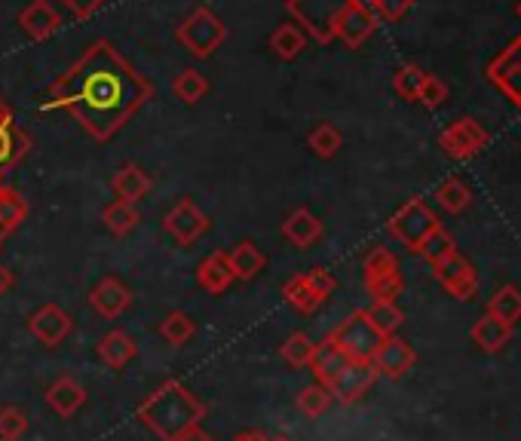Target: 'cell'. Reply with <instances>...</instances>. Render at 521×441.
<instances>
[{"instance_id": "obj_1", "label": "cell", "mask_w": 521, "mask_h": 441, "mask_svg": "<svg viewBox=\"0 0 521 441\" xmlns=\"http://www.w3.org/2000/svg\"><path fill=\"white\" fill-rule=\"evenodd\" d=\"M154 98V86L120 56L111 40H96L50 86L43 111H68L96 141H111Z\"/></svg>"}, {"instance_id": "obj_2", "label": "cell", "mask_w": 521, "mask_h": 441, "mask_svg": "<svg viewBox=\"0 0 521 441\" xmlns=\"http://www.w3.org/2000/svg\"><path fill=\"white\" fill-rule=\"evenodd\" d=\"M203 417H206V405L178 380L160 383L151 396L138 405L141 426H148L160 441H175L187 429L200 426Z\"/></svg>"}, {"instance_id": "obj_3", "label": "cell", "mask_w": 521, "mask_h": 441, "mask_svg": "<svg viewBox=\"0 0 521 441\" xmlns=\"http://www.w3.org/2000/svg\"><path fill=\"white\" fill-rule=\"evenodd\" d=\"M353 0H286V13L295 19V25L316 37L319 43L335 40V28L341 16L350 10Z\"/></svg>"}, {"instance_id": "obj_4", "label": "cell", "mask_w": 521, "mask_h": 441, "mask_svg": "<svg viewBox=\"0 0 521 441\" xmlns=\"http://www.w3.org/2000/svg\"><path fill=\"white\" fill-rule=\"evenodd\" d=\"M175 37L194 59H212L227 40V25L209 7H197L175 28Z\"/></svg>"}, {"instance_id": "obj_5", "label": "cell", "mask_w": 521, "mask_h": 441, "mask_svg": "<svg viewBox=\"0 0 521 441\" xmlns=\"http://www.w3.org/2000/svg\"><path fill=\"white\" fill-rule=\"evenodd\" d=\"M325 340L335 343V347H338L350 362H371L384 337L374 331V325L368 322L365 310H356L350 319H344Z\"/></svg>"}, {"instance_id": "obj_6", "label": "cell", "mask_w": 521, "mask_h": 441, "mask_svg": "<svg viewBox=\"0 0 521 441\" xmlns=\"http://www.w3.org/2000/svg\"><path fill=\"white\" fill-rule=\"evenodd\" d=\"M163 230L178 242V245H194L200 236L209 233V215L194 203V200H178L166 218H163Z\"/></svg>"}, {"instance_id": "obj_7", "label": "cell", "mask_w": 521, "mask_h": 441, "mask_svg": "<svg viewBox=\"0 0 521 441\" xmlns=\"http://www.w3.org/2000/svg\"><path fill=\"white\" fill-rule=\"evenodd\" d=\"M439 227V221H436V215L426 209L420 200H411L408 206H402L396 215H393V221H390V233L399 239V242H405L411 252H417L420 249V242L430 236L433 230Z\"/></svg>"}, {"instance_id": "obj_8", "label": "cell", "mask_w": 521, "mask_h": 441, "mask_svg": "<svg viewBox=\"0 0 521 441\" xmlns=\"http://www.w3.org/2000/svg\"><path fill=\"white\" fill-rule=\"evenodd\" d=\"M28 331L43 343V347H59V343L74 331V319L59 304H43L28 316Z\"/></svg>"}, {"instance_id": "obj_9", "label": "cell", "mask_w": 521, "mask_h": 441, "mask_svg": "<svg viewBox=\"0 0 521 441\" xmlns=\"http://www.w3.org/2000/svg\"><path fill=\"white\" fill-rule=\"evenodd\" d=\"M381 377L377 374V368L371 365V362H350L344 371H341V377L331 383V399L335 402H341V405H356L365 392L374 386V380Z\"/></svg>"}, {"instance_id": "obj_10", "label": "cell", "mask_w": 521, "mask_h": 441, "mask_svg": "<svg viewBox=\"0 0 521 441\" xmlns=\"http://www.w3.org/2000/svg\"><path fill=\"white\" fill-rule=\"evenodd\" d=\"M414 362H417V356H414V350L408 347V340H402V337H396V334L384 337L381 347H377V353H374V359H371V365L377 368V374L390 377V380L405 377V374L414 368Z\"/></svg>"}, {"instance_id": "obj_11", "label": "cell", "mask_w": 521, "mask_h": 441, "mask_svg": "<svg viewBox=\"0 0 521 441\" xmlns=\"http://www.w3.org/2000/svg\"><path fill=\"white\" fill-rule=\"evenodd\" d=\"M433 273L454 294V298H460V301H469L472 294L479 291V276H476V270H472V264L460 252H454L451 258H445L439 267H433Z\"/></svg>"}, {"instance_id": "obj_12", "label": "cell", "mask_w": 521, "mask_h": 441, "mask_svg": "<svg viewBox=\"0 0 521 441\" xmlns=\"http://www.w3.org/2000/svg\"><path fill=\"white\" fill-rule=\"evenodd\" d=\"M132 304V291L117 279V276H108L102 279L96 288L89 291V307L96 310L102 319H117L129 310Z\"/></svg>"}, {"instance_id": "obj_13", "label": "cell", "mask_w": 521, "mask_h": 441, "mask_svg": "<svg viewBox=\"0 0 521 441\" xmlns=\"http://www.w3.org/2000/svg\"><path fill=\"white\" fill-rule=\"evenodd\" d=\"M19 25L31 40L40 43V40H50L62 28V16L50 0H31V4L19 13Z\"/></svg>"}, {"instance_id": "obj_14", "label": "cell", "mask_w": 521, "mask_h": 441, "mask_svg": "<svg viewBox=\"0 0 521 441\" xmlns=\"http://www.w3.org/2000/svg\"><path fill=\"white\" fill-rule=\"evenodd\" d=\"M485 138L488 135H485V129L476 120H457L454 126H448L442 132V147H445L451 157L466 160V157H472L476 151H482Z\"/></svg>"}, {"instance_id": "obj_15", "label": "cell", "mask_w": 521, "mask_h": 441, "mask_svg": "<svg viewBox=\"0 0 521 441\" xmlns=\"http://www.w3.org/2000/svg\"><path fill=\"white\" fill-rule=\"evenodd\" d=\"M28 154H31V135L16 120L0 126V184H4V175L13 172Z\"/></svg>"}, {"instance_id": "obj_16", "label": "cell", "mask_w": 521, "mask_h": 441, "mask_svg": "<svg viewBox=\"0 0 521 441\" xmlns=\"http://www.w3.org/2000/svg\"><path fill=\"white\" fill-rule=\"evenodd\" d=\"M46 405H50L62 420H71L86 405V389L74 377H59L46 389Z\"/></svg>"}, {"instance_id": "obj_17", "label": "cell", "mask_w": 521, "mask_h": 441, "mask_svg": "<svg viewBox=\"0 0 521 441\" xmlns=\"http://www.w3.org/2000/svg\"><path fill=\"white\" fill-rule=\"evenodd\" d=\"M371 31H374V16H371V10H368L365 4H359V0H353L350 10L341 16V22H338V28H335V37L344 40L350 49H359V46L371 37Z\"/></svg>"}, {"instance_id": "obj_18", "label": "cell", "mask_w": 521, "mask_h": 441, "mask_svg": "<svg viewBox=\"0 0 521 441\" xmlns=\"http://www.w3.org/2000/svg\"><path fill=\"white\" fill-rule=\"evenodd\" d=\"M111 190L117 193V200H123V203H138V200H145L148 190H151V175L141 169L138 163H126V166H120L114 172Z\"/></svg>"}, {"instance_id": "obj_19", "label": "cell", "mask_w": 521, "mask_h": 441, "mask_svg": "<svg viewBox=\"0 0 521 441\" xmlns=\"http://www.w3.org/2000/svg\"><path fill=\"white\" fill-rule=\"evenodd\" d=\"M350 365V359L335 347V343H328V340H322V343H316V353H313V359H310V371H313V377H316V383H322L325 389H331V383H335L338 377H341V371Z\"/></svg>"}, {"instance_id": "obj_20", "label": "cell", "mask_w": 521, "mask_h": 441, "mask_svg": "<svg viewBox=\"0 0 521 441\" xmlns=\"http://www.w3.org/2000/svg\"><path fill=\"white\" fill-rule=\"evenodd\" d=\"M233 282H236V276L230 270L227 252H212L209 258L200 261V267H197V285L206 294H224Z\"/></svg>"}, {"instance_id": "obj_21", "label": "cell", "mask_w": 521, "mask_h": 441, "mask_svg": "<svg viewBox=\"0 0 521 441\" xmlns=\"http://www.w3.org/2000/svg\"><path fill=\"white\" fill-rule=\"evenodd\" d=\"M138 356V343L132 334L126 331H108L102 340H99V359L111 368V371H123L132 359Z\"/></svg>"}, {"instance_id": "obj_22", "label": "cell", "mask_w": 521, "mask_h": 441, "mask_svg": "<svg viewBox=\"0 0 521 441\" xmlns=\"http://www.w3.org/2000/svg\"><path fill=\"white\" fill-rule=\"evenodd\" d=\"M282 236H286L298 249H310L313 242L322 239V221L310 209H295L286 221H282Z\"/></svg>"}, {"instance_id": "obj_23", "label": "cell", "mask_w": 521, "mask_h": 441, "mask_svg": "<svg viewBox=\"0 0 521 441\" xmlns=\"http://www.w3.org/2000/svg\"><path fill=\"white\" fill-rule=\"evenodd\" d=\"M509 340H512V325L494 319L491 313H485L476 325H472V343H476L482 353H500V350H506Z\"/></svg>"}, {"instance_id": "obj_24", "label": "cell", "mask_w": 521, "mask_h": 441, "mask_svg": "<svg viewBox=\"0 0 521 441\" xmlns=\"http://www.w3.org/2000/svg\"><path fill=\"white\" fill-rule=\"evenodd\" d=\"M227 261H230V270H233V276H236V279H243V282L255 279V276H258V273L264 270V264H267L264 252L258 249V245H255L252 239H243V242H236L233 249L227 252Z\"/></svg>"}, {"instance_id": "obj_25", "label": "cell", "mask_w": 521, "mask_h": 441, "mask_svg": "<svg viewBox=\"0 0 521 441\" xmlns=\"http://www.w3.org/2000/svg\"><path fill=\"white\" fill-rule=\"evenodd\" d=\"M267 46H270V53H273L279 62H295V59L304 53V49H307V34H304L295 22H286V25H279V28L270 34Z\"/></svg>"}, {"instance_id": "obj_26", "label": "cell", "mask_w": 521, "mask_h": 441, "mask_svg": "<svg viewBox=\"0 0 521 441\" xmlns=\"http://www.w3.org/2000/svg\"><path fill=\"white\" fill-rule=\"evenodd\" d=\"M25 218H28V203L13 187H0V239L16 233Z\"/></svg>"}, {"instance_id": "obj_27", "label": "cell", "mask_w": 521, "mask_h": 441, "mask_svg": "<svg viewBox=\"0 0 521 441\" xmlns=\"http://www.w3.org/2000/svg\"><path fill=\"white\" fill-rule=\"evenodd\" d=\"M172 95L181 105H200L209 95V80L197 71V68H184L175 80H172Z\"/></svg>"}, {"instance_id": "obj_28", "label": "cell", "mask_w": 521, "mask_h": 441, "mask_svg": "<svg viewBox=\"0 0 521 441\" xmlns=\"http://www.w3.org/2000/svg\"><path fill=\"white\" fill-rule=\"evenodd\" d=\"M307 147L319 157V160H331V157H338V151L344 147V135L338 126H331V123H316L310 132H307Z\"/></svg>"}, {"instance_id": "obj_29", "label": "cell", "mask_w": 521, "mask_h": 441, "mask_svg": "<svg viewBox=\"0 0 521 441\" xmlns=\"http://www.w3.org/2000/svg\"><path fill=\"white\" fill-rule=\"evenodd\" d=\"M282 301H286L292 310H298V313H313V310H319V304H325L319 294L310 288V282H307V276H292L286 285H282Z\"/></svg>"}, {"instance_id": "obj_30", "label": "cell", "mask_w": 521, "mask_h": 441, "mask_svg": "<svg viewBox=\"0 0 521 441\" xmlns=\"http://www.w3.org/2000/svg\"><path fill=\"white\" fill-rule=\"evenodd\" d=\"M313 353H316V343L304 331L289 334L286 340H282V347H279V359L286 365H292V368H307Z\"/></svg>"}, {"instance_id": "obj_31", "label": "cell", "mask_w": 521, "mask_h": 441, "mask_svg": "<svg viewBox=\"0 0 521 441\" xmlns=\"http://www.w3.org/2000/svg\"><path fill=\"white\" fill-rule=\"evenodd\" d=\"M102 218H105V227L114 236H129L138 227V221H141L135 203H123V200H114L111 206H105V215Z\"/></svg>"}, {"instance_id": "obj_32", "label": "cell", "mask_w": 521, "mask_h": 441, "mask_svg": "<svg viewBox=\"0 0 521 441\" xmlns=\"http://www.w3.org/2000/svg\"><path fill=\"white\" fill-rule=\"evenodd\" d=\"M488 313H491L494 319L506 322V325H515V322L521 319V291H518L515 285H503V288L494 294V298H491Z\"/></svg>"}, {"instance_id": "obj_33", "label": "cell", "mask_w": 521, "mask_h": 441, "mask_svg": "<svg viewBox=\"0 0 521 441\" xmlns=\"http://www.w3.org/2000/svg\"><path fill=\"white\" fill-rule=\"evenodd\" d=\"M368 322L374 325V331L381 334V337H390L399 331V325L405 322L402 310L396 304H381V301H371V307L365 310Z\"/></svg>"}, {"instance_id": "obj_34", "label": "cell", "mask_w": 521, "mask_h": 441, "mask_svg": "<svg viewBox=\"0 0 521 441\" xmlns=\"http://www.w3.org/2000/svg\"><path fill=\"white\" fill-rule=\"evenodd\" d=\"M194 331H197L194 319L187 316V313H181V310L169 313V316L160 322V337H163L166 343H172V347H184V343L194 337Z\"/></svg>"}, {"instance_id": "obj_35", "label": "cell", "mask_w": 521, "mask_h": 441, "mask_svg": "<svg viewBox=\"0 0 521 441\" xmlns=\"http://www.w3.org/2000/svg\"><path fill=\"white\" fill-rule=\"evenodd\" d=\"M331 402H335V399H331V392L322 383H310V386H304L298 392V411L304 417H310V420L322 417L331 408Z\"/></svg>"}, {"instance_id": "obj_36", "label": "cell", "mask_w": 521, "mask_h": 441, "mask_svg": "<svg viewBox=\"0 0 521 441\" xmlns=\"http://www.w3.org/2000/svg\"><path fill=\"white\" fill-rule=\"evenodd\" d=\"M426 261H430L433 267H439L445 258H451L457 249H454V239H451V233H445L442 227H436L430 236H426L423 242H420V249H417Z\"/></svg>"}, {"instance_id": "obj_37", "label": "cell", "mask_w": 521, "mask_h": 441, "mask_svg": "<svg viewBox=\"0 0 521 441\" xmlns=\"http://www.w3.org/2000/svg\"><path fill=\"white\" fill-rule=\"evenodd\" d=\"M390 273H399V261L390 249L377 245V249H371L362 261V276H365V282H371V279H381Z\"/></svg>"}, {"instance_id": "obj_38", "label": "cell", "mask_w": 521, "mask_h": 441, "mask_svg": "<svg viewBox=\"0 0 521 441\" xmlns=\"http://www.w3.org/2000/svg\"><path fill=\"white\" fill-rule=\"evenodd\" d=\"M371 301H381V304H396V298L405 291V279L402 273H390V276H381V279H371L365 282Z\"/></svg>"}, {"instance_id": "obj_39", "label": "cell", "mask_w": 521, "mask_h": 441, "mask_svg": "<svg viewBox=\"0 0 521 441\" xmlns=\"http://www.w3.org/2000/svg\"><path fill=\"white\" fill-rule=\"evenodd\" d=\"M436 196H439V203H442L448 212H463V209L469 206V200H472L469 187H466L460 178H448V181L436 190Z\"/></svg>"}, {"instance_id": "obj_40", "label": "cell", "mask_w": 521, "mask_h": 441, "mask_svg": "<svg viewBox=\"0 0 521 441\" xmlns=\"http://www.w3.org/2000/svg\"><path fill=\"white\" fill-rule=\"evenodd\" d=\"M28 432V414L16 405L0 408V441H19Z\"/></svg>"}, {"instance_id": "obj_41", "label": "cell", "mask_w": 521, "mask_h": 441, "mask_svg": "<svg viewBox=\"0 0 521 441\" xmlns=\"http://www.w3.org/2000/svg\"><path fill=\"white\" fill-rule=\"evenodd\" d=\"M423 80H426V74L417 65H405V68L396 71L393 86H396V92L405 98V102H417V95L423 89Z\"/></svg>"}, {"instance_id": "obj_42", "label": "cell", "mask_w": 521, "mask_h": 441, "mask_svg": "<svg viewBox=\"0 0 521 441\" xmlns=\"http://www.w3.org/2000/svg\"><path fill=\"white\" fill-rule=\"evenodd\" d=\"M445 98H448V86H445L442 80H436V77L426 74L423 89H420V95H417V102H423L426 108H439V105L445 102Z\"/></svg>"}, {"instance_id": "obj_43", "label": "cell", "mask_w": 521, "mask_h": 441, "mask_svg": "<svg viewBox=\"0 0 521 441\" xmlns=\"http://www.w3.org/2000/svg\"><path fill=\"white\" fill-rule=\"evenodd\" d=\"M304 276H307L310 288H313V291L319 294L322 301L328 298V294H335V288H338V279L331 276V273H328L325 267H313V270H307Z\"/></svg>"}, {"instance_id": "obj_44", "label": "cell", "mask_w": 521, "mask_h": 441, "mask_svg": "<svg viewBox=\"0 0 521 441\" xmlns=\"http://www.w3.org/2000/svg\"><path fill=\"white\" fill-rule=\"evenodd\" d=\"M59 4H62L74 19H89V16H96V13L105 7V0H59Z\"/></svg>"}, {"instance_id": "obj_45", "label": "cell", "mask_w": 521, "mask_h": 441, "mask_svg": "<svg viewBox=\"0 0 521 441\" xmlns=\"http://www.w3.org/2000/svg\"><path fill=\"white\" fill-rule=\"evenodd\" d=\"M374 7L384 19H402L411 7V0H374Z\"/></svg>"}, {"instance_id": "obj_46", "label": "cell", "mask_w": 521, "mask_h": 441, "mask_svg": "<svg viewBox=\"0 0 521 441\" xmlns=\"http://www.w3.org/2000/svg\"><path fill=\"white\" fill-rule=\"evenodd\" d=\"M175 441H215L206 429H200V426H194V429H187L184 435H178Z\"/></svg>"}, {"instance_id": "obj_47", "label": "cell", "mask_w": 521, "mask_h": 441, "mask_svg": "<svg viewBox=\"0 0 521 441\" xmlns=\"http://www.w3.org/2000/svg\"><path fill=\"white\" fill-rule=\"evenodd\" d=\"M13 282H16V279H13V273H10L4 264H0V298H4V294L13 288Z\"/></svg>"}, {"instance_id": "obj_48", "label": "cell", "mask_w": 521, "mask_h": 441, "mask_svg": "<svg viewBox=\"0 0 521 441\" xmlns=\"http://www.w3.org/2000/svg\"><path fill=\"white\" fill-rule=\"evenodd\" d=\"M4 123H13V111H10V105L4 102V98H0V126Z\"/></svg>"}, {"instance_id": "obj_49", "label": "cell", "mask_w": 521, "mask_h": 441, "mask_svg": "<svg viewBox=\"0 0 521 441\" xmlns=\"http://www.w3.org/2000/svg\"><path fill=\"white\" fill-rule=\"evenodd\" d=\"M233 441H267L264 432H243V435H236Z\"/></svg>"}, {"instance_id": "obj_50", "label": "cell", "mask_w": 521, "mask_h": 441, "mask_svg": "<svg viewBox=\"0 0 521 441\" xmlns=\"http://www.w3.org/2000/svg\"><path fill=\"white\" fill-rule=\"evenodd\" d=\"M267 441H289V438H282V435H276V438H267Z\"/></svg>"}, {"instance_id": "obj_51", "label": "cell", "mask_w": 521, "mask_h": 441, "mask_svg": "<svg viewBox=\"0 0 521 441\" xmlns=\"http://www.w3.org/2000/svg\"><path fill=\"white\" fill-rule=\"evenodd\" d=\"M0 249H4V239H0Z\"/></svg>"}, {"instance_id": "obj_52", "label": "cell", "mask_w": 521, "mask_h": 441, "mask_svg": "<svg viewBox=\"0 0 521 441\" xmlns=\"http://www.w3.org/2000/svg\"><path fill=\"white\" fill-rule=\"evenodd\" d=\"M0 187H4V184H0Z\"/></svg>"}]
</instances>
